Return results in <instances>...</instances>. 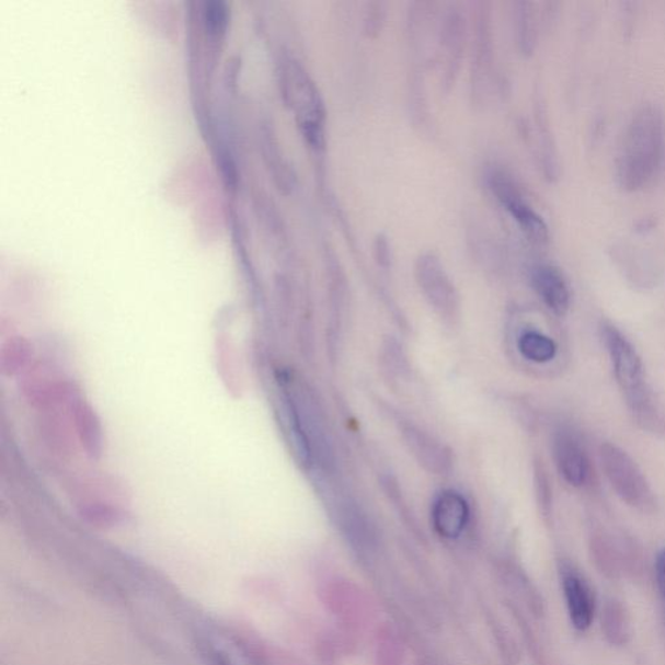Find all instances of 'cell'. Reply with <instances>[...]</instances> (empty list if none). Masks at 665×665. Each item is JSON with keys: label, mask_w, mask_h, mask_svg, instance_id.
I'll return each instance as SVG.
<instances>
[{"label": "cell", "mask_w": 665, "mask_h": 665, "mask_svg": "<svg viewBox=\"0 0 665 665\" xmlns=\"http://www.w3.org/2000/svg\"><path fill=\"white\" fill-rule=\"evenodd\" d=\"M601 339L634 423L642 431L665 438V409L650 387L641 356L626 335L611 324L601 325Z\"/></svg>", "instance_id": "6da1fadb"}, {"label": "cell", "mask_w": 665, "mask_h": 665, "mask_svg": "<svg viewBox=\"0 0 665 665\" xmlns=\"http://www.w3.org/2000/svg\"><path fill=\"white\" fill-rule=\"evenodd\" d=\"M665 149L664 118L660 108L642 107L628 125L616 160V179L627 192L647 186L661 171Z\"/></svg>", "instance_id": "7a4b0ae2"}, {"label": "cell", "mask_w": 665, "mask_h": 665, "mask_svg": "<svg viewBox=\"0 0 665 665\" xmlns=\"http://www.w3.org/2000/svg\"><path fill=\"white\" fill-rule=\"evenodd\" d=\"M284 101L296 114L300 131L313 150L324 149L325 110L317 85L300 62L290 56L279 62Z\"/></svg>", "instance_id": "3957f363"}, {"label": "cell", "mask_w": 665, "mask_h": 665, "mask_svg": "<svg viewBox=\"0 0 665 665\" xmlns=\"http://www.w3.org/2000/svg\"><path fill=\"white\" fill-rule=\"evenodd\" d=\"M600 461L608 482L622 502L641 513H654L655 493L628 452L607 443L600 446Z\"/></svg>", "instance_id": "277c9868"}, {"label": "cell", "mask_w": 665, "mask_h": 665, "mask_svg": "<svg viewBox=\"0 0 665 665\" xmlns=\"http://www.w3.org/2000/svg\"><path fill=\"white\" fill-rule=\"evenodd\" d=\"M415 275L420 289L438 317L446 321L457 320L460 311L459 294L439 257L432 252L420 255Z\"/></svg>", "instance_id": "5b68a950"}, {"label": "cell", "mask_w": 665, "mask_h": 665, "mask_svg": "<svg viewBox=\"0 0 665 665\" xmlns=\"http://www.w3.org/2000/svg\"><path fill=\"white\" fill-rule=\"evenodd\" d=\"M489 187L523 233L536 243L549 241V227L543 217L525 199L514 180L502 171L489 173Z\"/></svg>", "instance_id": "8992f818"}, {"label": "cell", "mask_w": 665, "mask_h": 665, "mask_svg": "<svg viewBox=\"0 0 665 665\" xmlns=\"http://www.w3.org/2000/svg\"><path fill=\"white\" fill-rule=\"evenodd\" d=\"M560 584L571 624L577 632H586L597 612V600L591 584L575 565L566 562L560 565Z\"/></svg>", "instance_id": "52a82bcc"}, {"label": "cell", "mask_w": 665, "mask_h": 665, "mask_svg": "<svg viewBox=\"0 0 665 665\" xmlns=\"http://www.w3.org/2000/svg\"><path fill=\"white\" fill-rule=\"evenodd\" d=\"M399 431H401V436L412 457L425 471L438 475L451 472L454 457L449 447L409 420H399Z\"/></svg>", "instance_id": "ba28073f"}, {"label": "cell", "mask_w": 665, "mask_h": 665, "mask_svg": "<svg viewBox=\"0 0 665 665\" xmlns=\"http://www.w3.org/2000/svg\"><path fill=\"white\" fill-rule=\"evenodd\" d=\"M552 452L558 471L566 484L583 488L591 478V463L576 434L569 429H559L552 439Z\"/></svg>", "instance_id": "9c48e42d"}, {"label": "cell", "mask_w": 665, "mask_h": 665, "mask_svg": "<svg viewBox=\"0 0 665 665\" xmlns=\"http://www.w3.org/2000/svg\"><path fill=\"white\" fill-rule=\"evenodd\" d=\"M469 515L471 511L465 496L452 490H446L433 504V527L446 540H457L467 528Z\"/></svg>", "instance_id": "30bf717a"}, {"label": "cell", "mask_w": 665, "mask_h": 665, "mask_svg": "<svg viewBox=\"0 0 665 665\" xmlns=\"http://www.w3.org/2000/svg\"><path fill=\"white\" fill-rule=\"evenodd\" d=\"M466 36L465 19L458 10L447 11L440 20L439 55L444 59L445 83L451 85L457 77Z\"/></svg>", "instance_id": "8fae6325"}, {"label": "cell", "mask_w": 665, "mask_h": 665, "mask_svg": "<svg viewBox=\"0 0 665 665\" xmlns=\"http://www.w3.org/2000/svg\"><path fill=\"white\" fill-rule=\"evenodd\" d=\"M531 285L550 311L564 317L570 310L571 291L563 273L554 265L538 264L531 270Z\"/></svg>", "instance_id": "7c38bea8"}, {"label": "cell", "mask_w": 665, "mask_h": 665, "mask_svg": "<svg viewBox=\"0 0 665 665\" xmlns=\"http://www.w3.org/2000/svg\"><path fill=\"white\" fill-rule=\"evenodd\" d=\"M203 647L214 665H263L246 643L221 630H208L203 637Z\"/></svg>", "instance_id": "4fadbf2b"}, {"label": "cell", "mask_w": 665, "mask_h": 665, "mask_svg": "<svg viewBox=\"0 0 665 665\" xmlns=\"http://www.w3.org/2000/svg\"><path fill=\"white\" fill-rule=\"evenodd\" d=\"M261 145L264 162L267 164L277 187L285 194L290 193L296 185V173H294L288 159H285L282 150H279L277 137L270 124L262 125Z\"/></svg>", "instance_id": "5bb4252c"}, {"label": "cell", "mask_w": 665, "mask_h": 665, "mask_svg": "<svg viewBox=\"0 0 665 665\" xmlns=\"http://www.w3.org/2000/svg\"><path fill=\"white\" fill-rule=\"evenodd\" d=\"M489 12L482 10L478 16L474 37V71L472 72L475 95L484 96L485 85L492 69V32H490Z\"/></svg>", "instance_id": "9a60e30c"}, {"label": "cell", "mask_w": 665, "mask_h": 665, "mask_svg": "<svg viewBox=\"0 0 665 665\" xmlns=\"http://www.w3.org/2000/svg\"><path fill=\"white\" fill-rule=\"evenodd\" d=\"M600 627L605 639L612 646H626L632 634L627 607L622 601L607 599L600 611Z\"/></svg>", "instance_id": "2e32d148"}, {"label": "cell", "mask_w": 665, "mask_h": 665, "mask_svg": "<svg viewBox=\"0 0 665 665\" xmlns=\"http://www.w3.org/2000/svg\"><path fill=\"white\" fill-rule=\"evenodd\" d=\"M203 32L206 34L209 51H217L226 37L230 23V11L226 0H206L200 13Z\"/></svg>", "instance_id": "e0dca14e"}, {"label": "cell", "mask_w": 665, "mask_h": 665, "mask_svg": "<svg viewBox=\"0 0 665 665\" xmlns=\"http://www.w3.org/2000/svg\"><path fill=\"white\" fill-rule=\"evenodd\" d=\"M73 415L77 433L85 445L90 457L98 458L102 454V428L100 420L89 404L74 401Z\"/></svg>", "instance_id": "ac0fdd59"}, {"label": "cell", "mask_w": 665, "mask_h": 665, "mask_svg": "<svg viewBox=\"0 0 665 665\" xmlns=\"http://www.w3.org/2000/svg\"><path fill=\"white\" fill-rule=\"evenodd\" d=\"M517 346H519V352L525 359L537 364L554 360L558 354L555 341L535 331L523 333Z\"/></svg>", "instance_id": "d6986e66"}, {"label": "cell", "mask_w": 665, "mask_h": 665, "mask_svg": "<svg viewBox=\"0 0 665 665\" xmlns=\"http://www.w3.org/2000/svg\"><path fill=\"white\" fill-rule=\"evenodd\" d=\"M529 3H517L516 31L517 39L524 54H530L535 48L536 32L534 12Z\"/></svg>", "instance_id": "ffe728a7"}, {"label": "cell", "mask_w": 665, "mask_h": 665, "mask_svg": "<svg viewBox=\"0 0 665 665\" xmlns=\"http://www.w3.org/2000/svg\"><path fill=\"white\" fill-rule=\"evenodd\" d=\"M27 349L24 347L23 342L16 341L11 343L9 354H4L3 360H11L10 368H16L23 364L26 358Z\"/></svg>", "instance_id": "44dd1931"}, {"label": "cell", "mask_w": 665, "mask_h": 665, "mask_svg": "<svg viewBox=\"0 0 665 665\" xmlns=\"http://www.w3.org/2000/svg\"><path fill=\"white\" fill-rule=\"evenodd\" d=\"M655 580L657 591L665 606V549L657 554L655 560Z\"/></svg>", "instance_id": "7402d4cb"}, {"label": "cell", "mask_w": 665, "mask_h": 665, "mask_svg": "<svg viewBox=\"0 0 665 665\" xmlns=\"http://www.w3.org/2000/svg\"><path fill=\"white\" fill-rule=\"evenodd\" d=\"M375 254L377 262L383 265V267H387V265L390 263V248L387 237L380 234L376 238Z\"/></svg>", "instance_id": "603a6c76"}]
</instances>
